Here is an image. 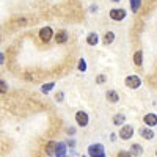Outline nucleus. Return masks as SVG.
Returning <instances> with one entry per match:
<instances>
[{
  "mask_svg": "<svg viewBox=\"0 0 157 157\" xmlns=\"http://www.w3.org/2000/svg\"><path fill=\"white\" fill-rule=\"evenodd\" d=\"M88 157H105V152H104V146L101 143H96V145H90L88 146Z\"/></svg>",
  "mask_w": 157,
  "mask_h": 157,
  "instance_id": "obj_1",
  "label": "nucleus"
},
{
  "mask_svg": "<svg viewBox=\"0 0 157 157\" xmlns=\"http://www.w3.org/2000/svg\"><path fill=\"white\" fill-rule=\"evenodd\" d=\"M124 83H126L129 88L137 90V88H140V85H141V80L138 78V75H129V77H126Z\"/></svg>",
  "mask_w": 157,
  "mask_h": 157,
  "instance_id": "obj_2",
  "label": "nucleus"
},
{
  "mask_svg": "<svg viewBox=\"0 0 157 157\" xmlns=\"http://www.w3.org/2000/svg\"><path fill=\"white\" fill-rule=\"evenodd\" d=\"M132 135H134V127H132V126L124 124V126L120 129V138L129 140V138H132Z\"/></svg>",
  "mask_w": 157,
  "mask_h": 157,
  "instance_id": "obj_3",
  "label": "nucleus"
},
{
  "mask_svg": "<svg viewBox=\"0 0 157 157\" xmlns=\"http://www.w3.org/2000/svg\"><path fill=\"white\" fill-rule=\"evenodd\" d=\"M39 38H41L43 43H49L52 38H54V32H52L50 27H44L39 30Z\"/></svg>",
  "mask_w": 157,
  "mask_h": 157,
  "instance_id": "obj_4",
  "label": "nucleus"
},
{
  "mask_svg": "<svg viewBox=\"0 0 157 157\" xmlns=\"http://www.w3.org/2000/svg\"><path fill=\"white\" fill-rule=\"evenodd\" d=\"M126 17V11L121 10V8H113L110 10V19L113 21H123Z\"/></svg>",
  "mask_w": 157,
  "mask_h": 157,
  "instance_id": "obj_5",
  "label": "nucleus"
},
{
  "mask_svg": "<svg viewBox=\"0 0 157 157\" xmlns=\"http://www.w3.org/2000/svg\"><path fill=\"white\" fill-rule=\"evenodd\" d=\"M75 121H77V124H78V126L85 127V126L88 124V121H90V120H88V115H86L85 112H82V110H80V112H77V113H75Z\"/></svg>",
  "mask_w": 157,
  "mask_h": 157,
  "instance_id": "obj_6",
  "label": "nucleus"
},
{
  "mask_svg": "<svg viewBox=\"0 0 157 157\" xmlns=\"http://www.w3.org/2000/svg\"><path fill=\"white\" fill-rule=\"evenodd\" d=\"M145 124H146L148 127L157 126V115H155V113H148V115H145Z\"/></svg>",
  "mask_w": 157,
  "mask_h": 157,
  "instance_id": "obj_7",
  "label": "nucleus"
},
{
  "mask_svg": "<svg viewBox=\"0 0 157 157\" xmlns=\"http://www.w3.org/2000/svg\"><path fill=\"white\" fill-rule=\"evenodd\" d=\"M140 135L146 140H152L154 138V132L151 130V127H141L140 129Z\"/></svg>",
  "mask_w": 157,
  "mask_h": 157,
  "instance_id": "obj_8",
  "label": "nucleus"
},
{
  "mask_svg": "<svg viewBox=\"0 0 157 157\" xmlns=\"http://www.w3.org/2000/svg\"><path fill=\"white\" fill-rule=\"evenodd\" d=\"M64 155H66V145L64 143H57L55 157H64Z\"/></svg>",
  "mask_w": 157,
  "mask_h": 157,
  "instance_id": "obj_9",
  "label": "nucleus"
},
{
  "mask_svg": "<svg viewBox=\"0 0 157 157\" xmlns=\"http://www.w3.org/2000/svg\"><path fill=\"white\" fill-rule=\"evenodd\" d=\"M55 149H57V141H49L46 146V154L47 155H55Z\"/></svg>",
  "mask_w": 157,
  "mask_h": 157,
  "instance_id": "obj_10",
  "label": "nucleus"
},
{
  "mask_svg": "<svg viewBox=\"0 0 157 157\" xmlns=\"http://www.w3.org/2000/svg\"><path fill=\"white\" fill-rule=\"evenodd\" d=\"M105 96H107V101H110V102H113V104L120 101V96H118V93H116L115 90H109Z\"/></svg>",
  "mask_w": 157,
  "mask_h": 157,
  "instance_id": "obj_11",
  "label": "nucleus"
},
{
  "mask_svg": "<svg viewBox=\"0 0 157 157\" xmlns=\"http://www.w3.org/2000/svg\"><path fill=\"white\" fill-rule=\"evenodd\" d=\"M55 39H57V43H60V44L66 43V39H68V33L64 32V30H61V32H58V33H57Z\"/></svg>",
  "mask_w": 157,
  "mask_h": 157,
  "instance_id": "obj_12",
  "label": "nucleus"
},
{
  "mask_svg": "<svg viewBox=\"0 0 157 157\" xmlns=\"http://www.w3.org/2000/svg\"><path fill=\"white\" fill-rule=\"evenodd\" d=\"M98 41H99L98 33H90V35H88V38H86V43H88L90 46H96V44H98Z\"/></svg>",
  "mask_w": 157,
  "mask_h": 157,
  "instance_id": "obj_13",
  "label": "nucleus"
},
{
  "mask_svg": "<svg viewBox=\"0 0 157 157\" xmlns=\"http://www.w3.org/2000/svg\"><path fill=\"white\" fill-rule=\"evenodd\" d=\"M134 63L137 64V66H141V63H143V52H141V50H137V52H135Z\"/></svg>",
  "mask_w": 157,
  "mask_h": 157,
  "instance_id": "obj_14",
  "label": "nucleus"
},
{
  "mask_svg": "<svg viewBox=\"0 0 157 157\" xmlns=\"http://www.w3.org/2000/svg\"><path fill=\"white\" fill-rule=\"evenodd\" d=\"M130 155H141V152H143V148L138 145V143H135V145H132V148H130Z\"/></svg>",
  "mask_w": 157,
  "mask_h": 157,
  "instance_id": "obj_15",
  "label": "nucleus"
},
{
  "mask_svg": "<svg viewBox=\"0 0 157 157\" xmlns=\"http://www.w3.org/2000/svg\"><path fill=\"white\" fill-rule=\"evenodd\" d=\"M124 120H126L124 115H115V116H113V124H115V126H120V124L124 123Z\"/></svg>",
  "mask_w": 157,
  "mask_h": 157,
  "instance_id": "obj_16",
  "label": "nucleus"
},
{
  "mask_svg": "<svg viewBox=\"0 0 157 157\" xmlns=\"http://www.w3.org/2000/svg\"><path fill=\"white\" fill-rule=\"evenodd\" d=\"M113 39H115V33L109 32V33H105V36H104V43H105V44H112Z\"/></svg>",
  "mask_w": 157,
  "mask_h": 157,
  "instance_id": "obj_17",
  "label": "nucleus"
},
{
  "mask_svg": "<svg viewBox=\"0 0 157 157\" xmlns=\"http://www.w3.org/2000/svg\"><path fill=\"white\" fill-rule=\"evenodd\" d=\"M140 5H141V0H130V8H132V13H137Z\"/></svg>",
  "mask_w": 157,
  "mask_h": 157,
  "instance_id": "obj_18",
  "label": "nucleus"
},
{
  "mask_svg": "<svg viewBox=\"0 0 157 157\" xmlns=\"http://www.w3.org/2000/svg\"><path fill=\"white\" fill-rule=\"evenodd\" d=\"M54 86H55V83H54V82L46 83V85H43V86H41V91H43V93H49V91H50L52 88H54Z\"/></svg>",
  "mask_w": 157,
  "mask_h": 157,
  "instance_id": "obj_19",
  "label": "nucleus"
},
{
  "mask_svg": "<svg viewBox=\"0 0 157 157\" xmlns=\"http://www.w3.org/2000/svg\"><path fill=\"white\" fill-rule=\"evenodd\" d=\"M6 91H8V85H6V82H5V80H2V78H0V94L6 93Z\"/></svg>",
  "mask_w": 157,
  "mask_h": 157,
  "instance_id": "obj_20",
  "label": "nucleus"
},
{
  "mask_svg": "<svg viewBox=\"0 0 157 157\" xmlns=\"http://www.w3.org/2000/svg\"><path fill=\"white\" fill-rule=\"evenodd\" d=\"M78 69H80L82 72H85V71H86V63H85V60H83V58L78 60Z\"/></svg>",
  "mask_w": 157,
  "mask_h": 157,
  "instance_id": "obj_21",
  "label": "nucleus"
},
{
  "mask_svg": "<svg viewBox=\"0 0 157 157\" xmlns=\"http://www.w3.org/2000/svg\"><path fill=\"white\" fill-rule=\"evenodd\" d=\"M118 157H132V155H130V152H129V151H120Z\"/></svg>",
  "mask_w": 157,
  "mask_h": 157,
  "instance_id": "obj_22",
  "label": "nucleus"
},
{
  "mask_svg": "<svg viewBox=\"0 0 157 157\" xmlns=\"http://www.w3.org/2000/svg\"><path fill=\"white\" fill-rule=\"evenodd\" d=\"M63 98H64V94H63V93H58V94H57V101H58V102H61V101H63Z\"/></svg>",
  "mask_w": 157,
  "mask_h": 157,
  "instance_id": "obj_23",
  "label": "nucleus"
},
{
  "mask_svg": "<svg viewBox=\"0 0 157 157\" xmlns=\"http://www.w3.org/2000/svg\"><path fill=\"white\" fill-rule=\"evenodd\" d=\"M104 80H105V77H104V75H102V74H101V75H99V77H98V83H102V82H104Z\"/></svg>",
  "mask_w": 157,
  "mask_h": 157,
  "instance_id": "obj_24",
  "label": "nucleus"
},
{
  "mask_svg": "<svg viewBox=\"0 0 157 157\" xmlns=\"http://www.w3.org/2000/svg\"><path fill=\"white\" fill-rule=\"evenodd\" d=\"M3 61H5V57L2 55V52H0V64H3Z\"/></svg>",
  "mask_w": 157,
  "mask_h": 157,
  "instance_id": "obj_25",
  "label": "nucleus"
},
{
  "mask_svg": "<svg viewBox=\"0 0 157 157\" xmlns=\"http://www.w3.org/2000/svg\"><path fill=\"white\" fill-rule=\"evenodd\" d=\"M112 2H121V0H112Z\"/></svg>",
  "mask_w": 157,
  "mask_h": 157,
  "instance_id": "obj_26",
  "label": "nucleus"
}]
</instances>
